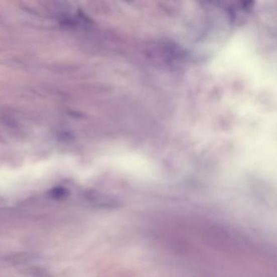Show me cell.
Returning <instances> with one entry per match:
<instances>
[{
    "label": "cell",
    "mask_w": 277,
    "mask_h": 277,
    "mask_svg": "<svg viewBox=\"0 0 277 277\" xmlns=\"http://www.w3.org/2000/svg\"><path fill=\"white\" fill-rule=\"evenodd\" d=\"M67 194L68 192L63 188H56L51 191V196L56 199H62L67 197Z\"/></svg>",
    "instance_id": "cell-1"
}]
</instances>
